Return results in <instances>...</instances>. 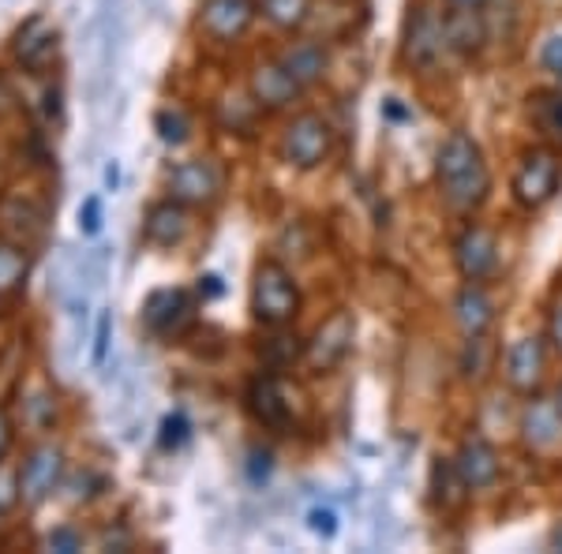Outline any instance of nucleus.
Segmentation results:
<instances>
[{
	"instance_id": "nucleus-1",
	"label": "nucleus",
	"mask_w": 562,
	"mask_h": 554,
	"mask_svg": "<svg viewBox=\"0 0 562 554\" xmlns=\"http://www.w3.org/2000/svg\"><path fill=\"white\" fill-rule=\"evenodd\" d=\"M435 188L450 214L473 217L492 195V166L469 132H450L435 154Z\"/></svg>"
},
{
	"instance_id": "nucleus-2",
	"label": "nucleus",
	"mask_w": 562,
	"mask_h": 554,
	"mask_svg": "<svg viewBox=\"0 0 562 554\" xmlns=\"http://www.w3.org/2000/svg\"><path fill=\"white\" fill-rule=\"evenodd\" d=\"M248 307H251V319H256L262 330L293 326L296 315H301V307H304V296H301V285H296L293 270L274 256L259 259L256 270H251Z\"/></svg>"
},
{
	"instance_id": "nucleus-3",
	"label": "nucleus",
	"mask_w": 562,
	"mask_h": 554,
	"mask_svg": "<svg viewBox=\"0 0 562 554\" xmlns=\"http://www.w3.org/2000/svg\"><path fill=\"white\" fill-rule=\"evenodd\" d=\"M334 143H338V132L315 109H301L285 121V128L278 135V158L285 161L289 169L312 172L330 161Z\"/></svg>"
},
{
	"instance_id": "nucleus-4",
	"label": "nucleus",
	"mask_w": 562,
	"mask_h": 554,
	"mask_svg": "<svg viewBox=\"0 0 562 554\" xmlns=\"http://www.w3.org/2000/svg\"><path fill=\"white\" fill-rule=\"evenodd\" d=\"M15 476H20V498L23 510H42L45 502H53V495H60L68 476V450L60 442H53L49 434L23 450L20 465H15Z\"/></svg>"
},
{
	"instance_id": "nucleus-5",
	"label": "nucleus",
	"mask_w": 562,
	"mask_h": 554,
	"mask_svg": "<svg viewBox=\"0 0 562 554\" xmlns=\"http://www.w3.org/2000/svg\"><path fill=\"white\" fill-rule=\"evenodd\" d=\"M225 166L214 154H199V158H184L166 169V195L177 203L192 206V211H214L225 199Z\"/></svg>"
},
{
	"instance_id": "nucleus-6",
	"label": "nucleus",
	"mask_w": 562,
	"mask_h": 554,
	"mask_svg": "<svg viewBox=\"0 0 562 554\" xmlns=\"http://www.w3.org/2000/svg\"><path fill=\"white\" fill-rule=\"evenodd\" d=\"M139 323L147 326V333H154L158 341H180L195 330L199 323V296L192 289H154L139 307Z\"/></svg>"
},
{
	"instance_id": "nucleus-7",
	"label": "nucleus",
	"mask_w": 562,
	"mask_h": 554,
	"mask_svg": "<svg viewBox=\"0 0 562 554\" xmlns=\"http://www.w3.org/2000/svg\"><path fill=\"white\" fill-rule=\"evenodd\" d=\"M49 229H53V206L42 195L23 192V188L0 192V236L38 251L49 240Z\"/></svg>"
},
{
	"instance_id": "nucleus-8",
	"label": "nucleus",
	"mask_w": 562,
	"mask_h": 554,
	"mask_svg": "<svg viewBox=\"0 0 562 554\" xmlns=\"http://www.w3.org/2000/svg\"><path fill=\"white\" fill-rule=\"evenodd\" d=\"M562 188V158L551 147H529L518 158L510 192L525 211H543Z\"/></svg>"
},
{
	"instance_id": "nucleus-9",
	"label": "nucleus",
	"mask_w": 562,
	"mask_h": 554,
	"mask_svg": "<svg viewBox=\"0 0 562 554\" xmlns=\"http://www.w3.org/2000/svg\"><path fill=\"white\" fill-rule=\"evenodd\" d=\"M12 412L20 431L34 434V439H45V434H53L60 420H65V394L45 375H26L20 378V389H15Z\"/></svg>"
},
{
	"instance_id": "nucleus-10",
	"label": "nucleus",
	"mask_w": 562,
	"mask_h": 554,
	"mask_svg": "<svg viewBox=\"0 0 562 554\" xmlns=\"http://www.w3.org/2000/svg\"><path fill=\"white\" fill-rule=\"evenodd\" d=\"M447 53H450V45H447L442 12H435L428 4H413L409 15H405V31H402V60L413 71H435Z\"/></svg>"
},
{
	"instance_id": "nucleus-11",
	"label": "nucleus",
	"mask_w": 562,
	"mask_h": 554,
	"mask_svg": "<svg viewBox=\"0 0 562 554\" xmlns=\"http://www.w3.org/2000/svg\"><path fill=\"white\" fill-rule=\"evenodd\" d=\"M352 338H357V315L349 307H334L326 319L315 326V333L304 341V363L312 375H330L349 360Z\"/></svg>"
},
{
	"instance_id": "nucleus-12",
	"label": "nucleus",
	"mask_w": 562,
	"mask_h": 554,
	"mask_svg": "<svg viewBox=\"0 0 562 554\" xmlns=\"http://www.w3.org/2000/svg\"><path fill=\"white\" fill-rule=\"evenodd\" d=\"M259 20V0H203L195 31L214 45H237Z\"/></svg>"
},
{
	"instance_id": "nucleus-13",
	"label": "nucleus",
	"mask_w": 562,
	"mask_h": 554,
	"mask_svg": "<svg viewBox=\"0 0 562 554\" xmlns=\"http://www.w3.org/2000/svg\"><path fill=\"white\" fill-rule=\"evenodd\" d=\"M498 368H503V378L514 394L521 397L540 394L543 378H548V341L537 338V333H525V338L510 341V349L503 352Z\"/></svg>"
},
{
	"instance_id": "nucleus-14",
	"label": "nucleus",
	"mask_w": 562,
	"mask_h": 554,
	"mask_svg": "<svg viewBox=\"0 0 562 554\" xmlns=\"http://www.w3.org/2000/svg\"><path fill=\"white\" fill-rule=\"evenodd\" d=\"M454 267L461 281L487 285L498 274V236L484 222H465V229L454 236Z\"/></svg>"
},
{
	"instance_id": "nucleus-15",
	"label": "nucleus",
	"mask_w": 562,
	"mask_h": 554,
	"mask_svg": "<svg viewBox=\"0 0 562 554\" xmlns=\"http://www.w3.org/2000/svg\"><path fill=\"white\" fill-rule=\"evenodd\" d=\"M244 408H248L251 420L259 427H267V431L289 434V427H293V405H289L281 375H274V371H259V375L251 378L248 389H244Z\"/></svg>"
},
{
	"instance_id": "nucleus-16",
	"label": "nucleus",
	"mask_w": 562,
	"mask_h": 554,
	"mask_svg": "<svg viewBox=\"0 0 562 554\" xmlns=\"http://www.w3.org/2000/svg\"><path fill=\"white\" fill-rule=\"evenodd\" d=\"M195 233V211L177 199H158V203L147 206L143 214V240L150 248H161V251H173V248H184Z\"/></svg>"
},
{
	"instance_id": "nucleus-17",
	"label": "nucleus",
	"mask_w": 562,
	"mask_h": 554,
	"mask_svg": "<svg viewBox=\"0 0 562 554\" xmlns=\"http://www.w3.org/2000/svg\"><path fill=\"white\" fill-rule=\"evenodd\" d=\"M60 57V31L45 15L26 20L12 38V60L31 76H45L53 68V60Z\"/></svg>"
},
{
	"instance_id": "nucleus-18",
	"label": "nucleus",
	"mask_w": 562,
	"mask_h": 554,
	"mask_svg": "<svg viewBox=\"0 0 562 554\" xmlns=\"http://www.w3.org/2000/svg\"><path fill=\"white\" fill-rule=\"evenodd\" d=\"M248 94L256 98V102L267 109V113H281V109H289L293 102H301L304 87L296 83L293 76H289V68L274 57H262L251 65L248 71Z\"/></svg>"
},
{
	"instance_id": "nucleus-19",
	"label": "nucleus",
	"mask_w": 562,
	"mask_h": 554,
	"mask_svg": "<svg viewBox=\"0 0 562 554\" xmlns=\"http://www.w3.org/2000/svg\"><path fill=\"white\" fill-rule=\"evenodd\" d=\"M454 465H458L461 479H465V487H469V490H487V487H495L498 472H503L498 450L484 439V434H469V439H461V446H458V453H454Z\"/></svg>"
},
{
	"instance_id": "nucleus-20",
	"label": "nucleus",
	"mask_w": 562,
	"mask_h": 554,
	"mask_svg": "<svg viewBox=\"0 0 562 554\" xmlns=\"http://www.w3.org/2000/svg\"><path fill=\"white\" fill-rule=\"evenodd\" d=\"M521 439L529 450H555L562 442V416L551 397H525L521 408Z\"/></svg>"
},
{
	"instance_id": "nucleus-21",
	"label": "nucleus",
	"mask_w": 562,
	"mask_h": 554,
	"mask_svg": "<svg viewBox=\"0 0 562 554\" xmlns=\"http://www.w3.org/2000/svg\"><path fill=\"white\" fill-rule=\"evenodd\" d=\"M454 326L461 330V338H484L495 326V299L487 296V285L465 281L454 296Z\"/></svg>"
},
{
	"instance_id": "nucleus-22",
	"label": "nucleus",
	"mask_w": 562,
	"mask_h": 554,
	"mask_svg": "<svg viewBox=\"0 0 562 554\" xmlns=\"http://www.w3.org/2000/svg\"><path fill=\"white\" fill-rule=\"evenodd\" d=\"M278 60L289 68V76L307 90L319 83L326 76V68H330V45L319 38H296L278 53Z\"/></svg>"
},
{
	"instance_id": "nucleus-23",
	"label": "nucleus",
	"mask_w": 562,
	"mask_h": 554,
	"mask_svg": "<svg viewBox=\"0 0 562 554\" xmlns=\"http://www.w3.org/2000/svg\"><path fill=\"white\" fill-rule=\"evenodd\" d=\"M442 23H447V45L458 57H476L487 42V20L480 8H450L442 12Z\"/></svg>"
},
{
	"instance_id": "nucleus-24",
	"label": "nucleus",
	"mask_w": 562,
	"mask_h": 554,
	"mask_svg": "<svg viewBox=\"0 0 562 554\" xmlns=\"http://www.w3.org/2000/svg\"><path fill=\"white\" fill-rule=\"evenodd\" d=\"M34 270V251L23 244L0 236V304H12L26 293V281Z\"/></svg>"
},
{
	"instance_id": "nucleus-25",
	"label": "nucleus",
	"mask_w": 562,
	"mask_h": 554,
	"mask_svg": "<svg viewBox=\"0 0 562 554\" xmlns=\"http://www.w3.org/2000/svg\"><path fill=\"white\" fill-rule=\"evenodd\" d=\"M469 495H473V490H469L465 479H461L454 457H450V461L435 457V465H431V502L439 506L442 513H458L461 506L469 502Z\"/></svg>"
},
{
	"instance_id": "nucleus-26",
	"label": "nucleus",
	"mask_w": 562,
	"mask_h": 554,
	"mask_svg": "<svg viewBox=\"0 0 562 554\" xmlns=\"http://www.w3.org/2000/svg\"><path fill=\"white\" fill-rule=\"evenodd\" d=\"M262 116H267V109H262L248 90H244V94H225L222 102H217V124L229 135H251Z\"/></svg>"
},
{
	"instance_id": "nucleus-27",
	"label": "nucleus",
	"mask_w": 562,
	"mask_h": 554,
	"mask_svg": "<svg viewBox=\"0 0 562 554\" xmlns=\"http://www.w3.org/2000/svg\"><path fill=\"white\" fill-rule=\"evenodd\" d=\"M259 360H262V371H289L296 360H304V341L296 333H289V326H278L270 330V338L259 344Z\"/></svg>"
},
{
	"instance_id": "nucleus-28",
	"label": "nucleus",
	"mask_w": 562,
	"mask_h": 554,
	"mask_svg": "<svg viewBox=\"0 0 562 554\" xmlns=\"http://www.w3.org/2000/svg\"><path fill=\"white\" fill-rule=\"evenodd\" d=\"M495 363H498V352H495V344L492 338H465V344H461V360H458V371H461V378L465 383H487L492 378V371H495Z\"/></svg>"
},
{
	"instance_id": "nucleus-29",
	"label": "nucleus",
	"mask_w": 562,
	"mask_h": 554,
	"mask_svg": "<svg viewBox=\"0 0 562 554\" xmlns=\"http://www.w3.org/2000/svg\"><path fill=\"white\" fill-rule=\"evenodd\" d=\"M315 0H259V15L278 31H301Z\"/></svg>"
},
{
	"instance_id": "nucleus-30",
	"label": "nucleus",
	"mask_w": 562,
	"mask_h": 554,
	"mask_svg": "<svg viewBox=\"0 0 562 554\" xmlns=\"http://www.w3.org/2000/svg\"><path fill=\"white\" fill-rule=\"evenodd\" d=\"M529 116L551 143H562V87L529 98Z\"/></svg>"
},
{
	"instance_id": "nucleus-31",
	"label": "nucleus",
	"mask_w": 562,
	"mask_h": 554,
	"mask_svg": "<svg viewBox=\"0 0 562 554\" xmlns=\"http://www.w3.org/2000/svg\"><path fill=\"white\" fill-rule=\"evenodd\" d=\"M154 132H158V139L166 143V147H184V143L192 139V116L180 105H161L158 113H154Z\"/></svg>"
},
{
	"instance_id": "nucleus-32",
	"label": "nucleus",
	"mask_w": 562,
	"mask_h": 554,
	"mask_svg": "<svg viewBox=\"0 0 562 554\" xmlns=\"http://www.w3.org/2000/svg\"><path fill=\"white\" fill-rule=\"evenodd\" d=\"M60 490H76V495H68V502L71 506H90L94 498H102L105 490H109V479L102 476L98 468H83V472H71L68 468V476H65V487Z\"/></svg>"
},
{
	"instance_id": "nucleus-33",
	"label": "nucleus",
	"mask_w": 562,
	"mask_h": 554,
	"mask_svg": "<svg viewBox=\"0 0 562 554\" xmlns=\"http://www.w3.org/2000/svg\"><path fill=\"white\" fill-rule=\"evenodd\" d=\"M87 547V532L76 521H60L42 535V551H57V554H76Z\"/></svg>"
},
{
	"instance_id": "nucleus-34",
	"label": "nucleus",
	"mask_w": 562,
	"mask_h": 554,
	"mask_svg": "<svg viewBox=\"0 0 562 554\" xmlns=\"http://www.w3.org/2000/svg\"><path fill=\"white\" fill-rule=\"evenodd\" d=\"M188 439H192V420H188V412L173 408V412H169L158 427V446L161 450H180Z\"/></svg>"
},
{
	"instance_id": "nucleus-35",
	"label": "nucleus",
	"mask_w": 562,
	"mask_h": 554,
	"mask_svg": "<svg viewBox=\"0 0 562 554\" xmlns=\"http://www.w3.org/2000/svg\"><path fill=\"white\" fill-rule=\"evenodd\" d=\"M20 506H23V498H20V476H15V468H8V461H4V465H0V524L12 521Z\"/></svg>"
},
{
	"instance_id": "nucleus-36",
	"label": "nucleus",
	"mask_w": 562,
	"mask_h": 554,
	"mask_svg": "<svg viewBox=\"0 0 562 554\" xmlns=\"http://www.w3.org/2000/svg\"><path fill=\"white\" fill-rule=\"evenodd\" d=\"M76 225L83 236H98L105 229V203L102 195H87L83 203H79V214H76Z\"/></svg>"
},
{
	"instance_id": "nucleus-37",
	"label": "nucleus",
	"mask_w": 562,
	"mask_h": 554,
	"mask_svg": "<svg viewBox=\"0 0 562 554\" xmlns=\"http://www.w3.org/2000/svg\"><path fill=\"white\" fill-rule=\"evenodd\" d=\"M109 344H113V312H105L98 315V326H94V349H90V363L94 368H102V363L109 360Z\"/></svg>"
},
{
	"instance_id": "nucleus-38",
	"label": "nucleus",
	"mask_w": 562,
	"mask_h": 554,
	"mask_svg": "<svg viewBox=\"0 0 562 554\" xmlns=\"http://www.w3.org/2000/svg\"><path fill=\"white\" fill-rule=\"evenodd\" d=\"M15 439H20V423H15V412L8 402H0V465L12 457Z\"/></svg>"
},
{
	"instance_id": "nucleus-39",
	"label": "nucleus",
	"mask_w": 562,
	"mask_h": 554,
	"mask_svg": "<svg viewBox=\"0 0 562 554\" xmlns=\"http://www.w3.org/2000/svg\"><path fill=\"white\" fill-rule=\"evenodd\" d=\"M548 344L562 357V281L548 296Z\"/></svg>"
},
{
	"instance_id": "nucleus-40",
	"label": "nucleus",
	"mask_w": 562,
	"mask_h": 554,
	"mask_svg": "<svg viewBox=\"0 0 562 554\" xmlns=\"http://www.w3.org/2000/svg\"><path fill=\"white\" fill-rule=\"evenodd\" d=\"M307 529L315 535H323V540H334V535H338V513H334L330 506H312V510H307Z\"/></svg>"
},
{
	"instance_id": "nucleus-41",
	"label": "nucleus",
	"mask_w": 562,
	"mask_h": 554,
	"mask_svg": "<svg viewBox=\"0 0 562 554\" xmlns=\"http://www.w3.org/2000/svg\"><path fill=\"white\" fill-rule=\"evenodd\" d=\"M42 113L49 124H60L65 121V90H60V83H49L42 94Z\"/></svg>"
},
{
	"instance_id": "nucleus-42",
	"label": "nucleus",
	"mask_w": 562,
	"mask_h": 554,
	"mask_svg": "<svg viewBox=\"0 0 562 554\" xmlns=\"http://www.w3.org/2000/svg\"><path fill=\"white\" fill-rule=\"evenodd\" d=\"M540 68L548 71V76H555L562 83V34H555V38L543 42L540 49Z\"/></svg>"
},
{
	"instance_id": "nucleus-43",
	"label": "nucleus",
	"mask_w": 562,
	"mask_h": 554,
	"mask_svg": "<svg viewBox=\"0 0 562 554\" xmlns=\"http://www.w3.org/2000/svg\"><path fill=\"white\" fill-rule=\"evenodd\" d=\"M132 532L128 529H124V524H116V529H113V524H109V529H102V532H98V547H102V551H132Z\"/></svg>"
},
{
	"instance_id": "nucleus-44",
	"label": "nucleus",
	"mask_w": 562,
	"mask_h": 554,
	"mask_svg": "<svg viewBox=\"0 0 562 554\" xmlns=\"http://www.w3.org/2000/svg\"><path fill=\"white\" fill-rule=\"evenodd\" d=\"M222 293H225V281H222V278H217V274H199L195 296L203 299V304H206V299H217Z\"/></svg>"
},
{
	"instance_id": "nucleus-45",
	"label": "nucleus",
	"mask_w": 562,
	"mask_h": 554,
	"mask_svg": "<svg viewBox=\"0 0 562 554\" xmlns=\"http://www.w3.org/2000/svg\"><path fill=\"white\" fill-rule=\"evenodd\" d=\"M121 188V166L116 161H109L105 166V192H116Z\"/></svg>"
},
{
	"instance_id": "nucleus-46",
	"label": "nucleus",
	"mask_w": 562,
	"mask_h": 554,
	"mask_svg": "<svg viewBox=\"0 0 562 554\" xmlns=\"http://www.w3.org/2000/svg\"><path fill=\"white\" fill-rule=\"evenodd\" d=\"M386 116H390V121H402V116H409V109L397 105V98H390V102H386Z\"/></svg>"
},
{
	"instance_id": "nucleus-47",
	"label": "nucleus",
	"mask_w": 562,
	"mask_h": 554,
	"mask_svg": "<svg viewBox=\"0 0 562 554\" xmlns=\"http://www.w3.org/2000/svg\"><path fill=\"white\" fill-rule=\"evenodd\" d=\"M548 547H551V551H562V521L555 524V529H551V535H548Z\"/></svg>"
},
{
	"instance_id": "nucleus-48",
	"label": "nucleus",
	"mask_w": 562,
	"mask_h": 554,
	"mask_svg": "<svg viewBox=\"0 0 562 554\" xmlns=\"http://www.w3.org/2000/svg\"><path fill=\"white\" fill-rule=\"evenodd\" d=\"M450 8H487L492 0H447Z\"/></svg>"
},
{
	"instance_id": "nucleus-49",
	"label": "nucleus",
	"mask_w": 562,
	"mask_h": 554,
	"mask_svg": "<svg viewBox=\"0 0 562 554\" xmlns=\"http://www.w3.org/2000/svg\"><path fill=\"white\" fill-rule=\"evenodd\" d=\"M551 402H555V408H559V416H562V383L555 386V394H551Z\"/></svg>"
},
{
	"instance_id": "nucleus-50",
	"label": "nucleus",
	"mask_w": 562,
	"mask_h": 554,
	"mask_svg": "<svg viewBox=\"0 0 562 554\" xmlns=\"http://www.w3.org/2000/svg\"><path fill=\"white\" fill-rule=\"evenodd\" d=\"M346 4H352V0H346Z\"/></svg>"
}]
</instances>
